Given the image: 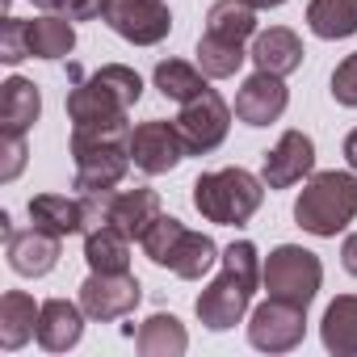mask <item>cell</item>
Listing matches in <instances>:
<instances>
[{
	"mask_svg": "<svg viewBox=\"0 0 357 357\" xmlns=\"http://www.w3.org/2000/svg\"><path fill=\"white\" fill-rule=\"evenodd\" d=\"M76 84L68 93V118L72 126H114V122H126L130 105H139L143 97V80L135 68L126 63H105L97 72H80L72 68Z\"/></svg>",
	"mask_w": 357,
	"mask_h": 357,
	"instance_id": "7a4b0ae2",
	"label": "cell"
},
{
	"mask_svg": "<svg viewBox=\"0 0 357 357\" xmlns=\"http://www.w3.org/2000/svg\"><path fill=\"white\" fill-rule=\"evenodd\" d=\"M101 22L135 47H155L172 30V13L164 0H105Z\"/></svg>",
	"mask_w": 357,
	"mask_h": 357,
	"instance_id": "9c48e42d",
	"label": "cell"
},
{
	"mask_svg": "<svg viewBox=\"0 0 357 357\" xmlns=\"http://www.w3.org/2000/svg\"><path fill=\"white\" fill-rule=\"evenodd\" d=\"M38 311L43 303H34L26 290H9L0 298V349L17 353L30 336H38Z\"/></svg>",
	"mask_w": 357,
	"mask_h": 357,
	"instance_id": "44dd1931",
	"label": "cell"
},
{
	"mask_svg": "<svg viewBox=\"0 0 357 357\" xmlns=\"http://www.w3.org/2000/svg\"><path fill=\"white\" fill-rule=\"evenodd\" d=\"M357 219V172H311L303 194L294 198V223L307 236L336 240L349 223Z\"/></svg>",
	"mask_w": 357,
	"mask_h": 357,
	"instance_id": "277c9868",
	"label": "cell"
},
{
	"mask_svg": "<svg viewBox=\"0 0 357 357\" xmlns=\"http://www.w3.org/2000/svg\"><path fill=\"white\" fill-rule=\"evenodd\" d=\"M76 160V190L80 194H101L118 190L130 168V122L114 126H72L68 143Z\"/></svg>",
	"mask_w": 357,
	"mask_h": 357,
	"instance_id": "3957f363",
	"label": "cell"
},
{
	"mask_svg": "<svg viewBox=\"0 0 357 357\" xmlns=\"http://www.w3.org/2000/svg\"><path fill=\"white\" fill-rule=\"evenodd\" d=\"M261 286H265L273 298L311 307L315 294H319V286H324V265H319V257H315L311 248H303V244H278V248L265 257Z\"/></svg>",
	"mask_w": 357,
	"mask_h": 357,
	"instance_id": "8992f818",
	"label": "cell"
},
{
	"mask_svg": "<svg viewBox=\"0 0 357 357\" xmlns=\"http://www.w3.org/2000/svg\"><path fill=\"white\" fill-rule=\"evenodd\" d=\"M324 349L336 357H357V294H336L319 319Z\"/></svg>",
	"mask_w": 357,
	"mask_h": 357,
	"instance_id": "603a6c76",
	"label": "cell"
},
{
	"mask_svg": "<svg viewBox=\"0 0 357 357\" xmlns=\"http://www.w3.org/2000/svg\"><path fill=\"white\" fill-rule=\"evenodd\" d=\"M261 269H265V261H261V252H257L252 240L227 244V248H223V269H219V278H215V282L198 294V303H194L198 324L211 328V332L236 328V324L248 315V307H252V294H257V286H261Z\"/></svg>",
	"mask_w": 357,
	"mask_h": 357,
	"instance_id": "6da1fadb",
	"label": "cell"
},
{
	"mask_svg": "<svg viewBox=\"0 0 357 357\" xmlns=\"http://www.w3.org/2000/svg\"><path fill=\"white\" fill-rule=\"evenodd\" d=\"M26 164V135H5V168H0V181H13Z\"/></svg>",
	"mask_w": 357,
	"mask_h": 357,
	"instance_id": "1f68e13d",
	"label": "cell"
},
{
	"mask_svg": "<svg viewBox=\"0 0 357 357\" xmlns=\"http://www.w3.org/2000/svg\"><path fill=\"white\" fill-rule=\"evenodd\" d=\"M315 172V139L307 130H286L269 151H265V164H261V181L269 190H290L298 181Z\"/></svg>",
	"mask_w": 357,
	"mask_h": 357,
	"instance_id": "7c38bea8",
	"label": "cell"
},
{
	"mask_svg": "<svg viewBox=\"0 0 357 357\" xmlns=\"http://www.w3.org/2000/svg\"><path fill=\"white\" fill-rule=\"evenodd\" d=\"M303 38L294 34V30H286V26H269L265 34H257L252 38V51H248V59L261 68V72H273V76H290V72H298L303 68Z\"/></svg>",
	"mask_w": 357,
	"mask_h": 357,
	"instance_id": "e0dca14e",
	"label": "cell"
},
{
	"mask_svg": "<svg viewBox=\"0 0 357 357\" xmlns=\"http://www.w3.org/2000/svg\"><path fill=\"white\" fill-rule=\"evenodd\" d=\"M139 298H143V286H139V278L130 269L126 273H97L93 269L84 278V286H80V307L97 324H114V319L130 315L139 307Z\"/></svg>",
	"mask_w": 357,
	"mask_h": 357,
	"instance_id": "8fae6325",
	"label": "cell"
},
{
	"mask_svg": "<svg viewBox=\"0 0 357 357\" xmlns=\"http://www.w3.org/2000/svg\"><path fill=\"white\" fill-rule=\"evenodd\" d=\"M332 101L344 109H357V51L344 55L332 72Z\"/></svg>",
	"mask_w": 357,
	"mask_h": 357,
	"instance_id": "4dcf8cb0",
	"label": "cell"
},
{
	"mask_svg": "<svg viewBox=\"0 0 357 357\" xmlns=\"http://www.w3.org/2000/svg\"><path fill=\"white\" fill-rule=\"evenodd\" d=\"M340 265H344V273L357 278V231L344 236V244H340Z\"/></svg>",
	"mask_w": 357,
	"mask_h": 357,
	"instance_id": "836d02e7",
	"label": "cell"
},
{
	"mask_svg": "<svg viewBox=\"0 0 357 357\" xmlns=\"http://www.w3.org/2000/svg\"><path fill=\"white\" fill-rule=\"evenodd\" d=\"M190 151H185V139L176 130V122H164V118H151V122H139L130 126V164L147 176H160V172H172Z\"/></svg>",
	"mask_w": 357,
	"mask_h": 357,
	"instance_id": "30bf717a",
	"label": "cell"
},
{
	"mask_svg": "<svg viewBox=\"0 0 357 357\" xmlns=\"http://www.w3.org/2000/svg\"><path fill=\"white\" fill-rule=\"evenodd\" d=\"M26 38H30L34 59H68L76 47V26L63 13H43V17L26 22Z\"/></svg>",
	"mask_w": 357,
	"mask_h": 357,
	"instance_id": "d4e9b609",
	"label": "cell"
},
{
	"mask_svg": "<svg viewBox=\"0 0 357 357\" xmlns=\"http://www.w3.org/2000/svg\"><path fill=\"white\" fill-rule=\"evenodd\" d=\"M84 336V307L68 298H47L38 311V344L47 353H68Z\"/></svg>",
	"mask_w": 357,
	"mask_h": 357,
	"instance_id": "2e32d148",
	"label": "cell"
},
{
	"mask_svg": "<svg viewBox=\"0 0 357 357\" xmlns=\"http://www.w3.org/2000/svg\"><path fill=\"white\" fill-rule=\"evenodd\" d=\"M135 349L143 357H181L190 349V336H185V324L168 315V311H155L139 324L135 332Z\"/></svg>",
	"mask_w": 357,
	"mask_h": 357,
	"instance_id": "7402d4cb",
	"label": "cell"
},
{
	"mask_svg": "<svg viewBox=\"0 0 357 357\" xmlns=\"http://www.w3.org/2000/svg\"><path fill=\"white\" fill-rule=\"evenodd\" d=\"M219 261H223V252H219V244L206 231L181 227V236L172 240V248H168V257H164L160 269H172L176 278H185V282H202Z\"/></svg>",
	"mask_w": 357,
	"mask_h": 357,
	"instance_id": "9a60e30c",
	"label": "cell"
},
{
	"mask_svg": "<svg viewBox=\"0 0 357 357\" xmlns=\"http://www.w3.org/2000/svg\"><path fill=\"white\" fill-rule=\"evenodd\" d=\"M244 59H248L244 43H231V38H219V34L202 30V38H198V68H202L211 80L236 76V72L244 68Z\"/></svg>",
	"mask_w": 357,
	"mask_h": 357,
	"instance_id": "f1b7e54d",
	"label": "cell"
},
{
	"mask_svg": "<svg viewBox=\"0 0 357 357\" xmlns=\"http://www.w3.org/2000/svg\"><path fill=\"white\" fill-rule=\"evenodd\" d=\"M248 5H252V9H282L286 0H248Z\"/></svg>",
	"mask_w": 357,
	"mask_h": 357,
	"instance_id": "8d00e7d4",
	"label": "cell"
},
{
	"mask_svg": "<svg viewBox=\"0 0 357 357\" xmlns=\"http://www.w3.org/2000/svg\"><path fill=\"white\" fill-rule=\"evenodd\" d=\"M265 181L248 168H215V172H202L194 181V206L206 223H219V227H244L261 202H265Z\"/></svg>",
	"mask_w": 357,
	"mask_h": 357,
	"instance_id": "5b68a950",
	"label": "cell"
},
{
	"mask_svg": "<svg viewBox=\"0 0 357 357\" xmlns=\"http://www.w3.org/2000/svg\"><path fill=\"white\" fill-rule=\"evenodd\" d=\"M30 223L68 240V236H84V206L80 198L68 194H34L30 198Z\"/></svg>",
	"mask_w": 357,
	"mask_h": 357,
	"instance_id": "ffe728a7",
	"label": "cell"
},
{
	"mask_svg": "<svg viewBox=\"0 0 357 357\" xmlns=\"http://www.w3.org/2000/svg\"><path fill=\"white\" fill-rule=\"evenodd\" d=\"M172 122H176V130H181L190 155H206V151H215L227 139V130H231V105L215 89H206L202 97L185 101L181 114H176Z\"/></svg>",
	"mask_w": 357,
	"mask_h": 357,
	"instance_id": "ba28073f",
	"label": "cell"
},
{
	"mask_svg": "<svg viewBox=\"0 0 357 357\" xmlns=\"http://www.w3.org/2000/svg\"><path fill=\"white\" fill-rule=\"evenodd\" d=\"M206 30L231 43H248L257 38V9L248 0H215L211 13H206Z\"/></svg>",
	"mask_w": 357,
	"mask_h": 357,
	"instance_id": "83f0119b",
	"label": "cell"
},
{
	"mask_svg": "<svg viewBox=\"0 0 357 357\" xmlns=\"http://www.w3.org/2000/svg\"><path fill=\"white\" fill-rule=\"evenodd\" d=\"M30 5H38V9H47V13H59V9H63V0H30Z\"/></svg>",
	"mask_w": 357,
	"mask_h": 357,
	"instance_id": "d590c367",
	"label": "cell"
},
{
	"mask_svg": "<svg viewBox=\"0 0 357 357\" xmlns=\"http://www.w3.org/2000/svg\"><path fill=\"white\" fill-rule=\"evenodd\" d=\"M5 231H9L5 257H9L13 273H22V278H47L59 265V236H51V231H43L34 223L26 231H13V227H5Z\"/></svg>",
	"mask_w": 357,
	"mask_h": 357,
	"instance_id": "5bb4252c",
	"label": "cell"
},
{
	"mask_svg": "<svg viewBox=\"0 0 357 357\" xmlns=\"http://www.w3.org/2000/svg\"><path fill=\"white\" fill-rule=\"evenodd\" d=\"M286 105H290V89L282 84V76L261 72V68L236 93V118L244 126H269V122H278L286 114Z\"/></svg>",
	"mask_w": 357,
	"mask_h": 357,
	"instance_id": "4fadbf2b",
	"label": "cell"
},
{
	"mask_svg": "<svg viewBox=\"0 0 357 357\" xmlns=\"http://www.w3.org/2000/svg\"><path fill=\"white\" fill-rule=\"evenodd\" d=\"M307 336V307L298 303H286V298H265L252 307V319H248V344L261 349V353H290L298 349Z\"/></svg>",
	"mask_w": 357,
	"mask_h": 357,
	"instance_id": "52a82bcc",
	"label": "cell"
},
{
	"mask_svg": "<svg viewBox=\"0 0 357 357\" xmlns=\"http://www.w3.org/2000/svg\"><path fill=\"white\" fill-rule=\"evenodd\" d=\"M30 55V38H26V22L22 17H5V22H0V59H5L9 68L13 63H22Z\"/></svg>",
	"mask_w": 357,
	"mask_h": 357,
	"instance_id": "f546056e",
	"label": "cell"
},
{
	"mask_svg": "<svg viewBox=\"0 0 357 357\" xmlns=\"http://www.w3.org/2000/svg\"><path fill=\"white\" fill-rule=\"evenodd\" d=\"M307 30L324 43H340L357 34V0H311Z\"/></svg>",
	"mask_w": 357,
	"mask_h": 357,
	"instance_id": "484cf974",
	"label": "cell"
},
{
	"mask_svg": "<svg viewBox=\"0 0 357 357\" xmlns=\"http://www.w3.org/2000/svg\"><path fill=\"white\" fill-rule=\"evenodd\" d=\"M344 160H349V168L357 172V130H349V135H344Z\"/></svg>",
	"mask_w": 357,
	"mask_h": 357,
	"instance_id": "e575fe53",
	"label": "cell"
},
{
	"mask_svg": "<svg viewBox=\"0 0 357 357\" xmlns=\"http://www.w3.org/2000/svg\"><path fill=\"white\" fill-rule=\"evenodd\" d=\"M160 194L155 190H114L109 194V223L126 231L130 240H143L147 227L160 219Z\"/></svg>",
	"mask_w": 357,
	"mask_h": 357,
	"instance_id": "d6986e66",
	"label": "cell"
},
{
	"mask_svg": "<svg viewBox=\"0 0 357 357\" xmlns=\"http://www.w3.org/2000/svg\"><path fill=\"white\" fill-rule=\"evenodd\" d=\"M43 114V93L26 76H9L0 84V130L5 135H26Z\"/></svg>",
	"mask_w": 357,
	"mask_h": 357,
	"instance_id": "ac0fdd59",
	"label": "cell"
},
{
	"mask_svg": "<svg viewBox=\"0 0 357 357\" xmlns=\"http://www.w3.org/2000/svg\"><path fill=\"white\" fill-rule=\"evenodd\" d=\"M211 76L202 72V68H194V63H185V59H160L155 63V72H151V84L160 89V97H168V101H194V97H202L211 84H206Z\"/></svg>",
	"mask_w": 357,
	"mask_h": 357,
	"instance_id": "4316f807",
	"label": "cell"
},
{
	"mask_svg": "<svg viewBox=\"0 0 357 357\" xmlns=\"http://www.w3.org/2000/svg\"><path fill=\"white\" fill-rule=\"evenodd\" d=\"M59 13L72 17V22H93V17L105 13V0H63V9H59Z\"/></svg>",
	"mask_w": 357,
	"mask_h": 357,
	"instance_id": "d6a6232c",
	"label": "cell"
},
{
	"mask_svg": "<svg viewBox=\"0 0 357 357\" xmlns=\"http://www.w3.org/2000/svg\"><path fill=\"white\" fill-rule=\"evenodd\" d=\"M84 261L97 273H126L130 269V236L118 231L114 223L84 231Z\"/></svg>",
	"mask_w": 357,
	"mask_h": 357,
	"instance_id": "cb8c5ba5",
	"label": "cell"
}]
</instances>
